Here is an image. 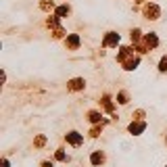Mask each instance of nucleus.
<instances>
[{
	"instance_id": "1",
	"label": "nucleus",
	"mask_w": 167,
	"mask_h": 167,
	"mask_svg": "<svg viewBox=\"0 0 167 167\" xmlns=\"http://www.w3.org/2000/svg\"><path fill=\"white\" fill-rule=\"evenodd\" d=\"M67 140L71 142V144H82V136H80L77 132H71V134H67Z\"/></svg>"
},
{
	"instance_id": "2",
	"label": "nucleus",
	"mask_w": 167,
	"mask_h": 167,
	"mask_svg": "<svg viewBox=\"0 0 167 167\" xmlns=\"http://www.w3.org/2000/svg\"><path fill=\"white\" fill-rule=\"evenodd\" d=\"M146 15H148V19H157V17H159V9H157L155 4H148V6H146Z\"/></svg>"
},
{
	"instance_id": "3",
	"label": "nucleus",
	"mask_w": 167,
	"mask_h": 167,
	"mask_svg": "<svg viewBox=\"0 0 167 167\" xmlns=\"http://www.w3.org/2000/svg\"><path fill=\"white\" fill-rule=\"evenodd\" d=\"M117 42H119V36H117V34H111V36H107V40H105L107 46H115Z\"/></svg>"
},
{
	"instance_id": "4",
	"label": "nucleus",
	"mask_w": 167,
	"mask_h": 167,
	"mask_svg": "<svg viewBox=\"0 0 167 167\" xmlns=\"http://www.w3.org/2000/svg\"><path fill=\"white\" fill-rule=\"evenodd\" d=\"M142 130H144V123H132V125H130V132H132V134H140Z\"/></svg>"
},
{
	"instance_id": "5",
	"label": "nucleus",
	"mask_w": 167,
	"mask_h": 167,
	"mask_svg": "<svg viewBox=\"0 0 167 167\" xmlns=\"http://www.w3.org/2000/svg\"><path fill=\"white\" fill-rule=\"evenodd\" d=\"M144 44H146V46H157V36H155V34H148L146 40H144Z\"/></svg>"
},
{
	"instance_id": "6",
	"label": "nucleus",
	"mask_w": 167,
	"mask_h": 167,
	"mask_svg": "<svg viewBox=\"0 0 167 167\" xmlns=\"http://www.w3.org/2000/svg\"><path fill=\"white\" fill-rule=\"evenodd\" d=\"M69 88H71V90H80V88H84V80H73V82L69 84Z\"/></svg>"
},
{
	"instance_id": "7",
	"label": "nucleus",
	"mask_w": 167,
	"mask_h": 167,
	"mask_svg": "<svg viewBox=\"0 0 167 167\" xmlns=\"http://www.w3.org/2000/svg\"><path fill=\"white\" fill-rule=\"evenodd\" d=\"M67 44L71 46V48H77V44H80V40H77V36H71V38H67Z\"/></svg>"
},
{
	"instance_id": "8",
	"label": "nucleus",
	"mask_w": 167,
	"mask_h": 167,
	"mask_svg": "<svg viewBox=\"0 0 167 167\" xmlns=\"http://www.w3.org/2000/svg\"><path fill=\"white\" fill-rule=\"evenodd\" d=\"M102 161H105L102 153H94V155H92V163H96V165H98V163H102Z\"/></svg>"
},
{
	"instance_id": "9",
	"label": "nucleus",
	"mask_w": 167,
	"mask_h": 167,
	"mask_svg": "<svg viewBox=\"0 0 167 167\" xmlns=\"http://www.w3.org/2000/svg\"><path fill=\"white\" fill-rule=\"evenodd\" d=\"M67 13H69V6H61V9L57 11V15H59V17H65Z\"/></svg>"
},
{
	"instance_id": "10",
	"label": "nucleus",
	"mask_w": 167,
	"mask_h": 167,
	"mask_svg": "<svg viewBox=\"0 0 167 167\" xmlns=\"http://www.w3.org/2000/svg\"><path fill=\"white\" fill-rule=\"evenodd\" d=\"M161 71H167V57H163V61H161V67H159Z\"/></svg>"
},
{
	"instance_id": "11",
	"label": "nucleus",
	"mask_w": 167,
	"mask_h": 167,
	"mask_svg": "<svg viewBox=\"0 0 167 167\" xmlns=\"http://www.w3.org/2000/svg\"><path fill=\"white\" fill-rule=\"evenodd\" d=\"M119 102H121V105H123V102H128V96H125V94H123V92H121V94H119Z\"/></svg>"
}]
</instances>
